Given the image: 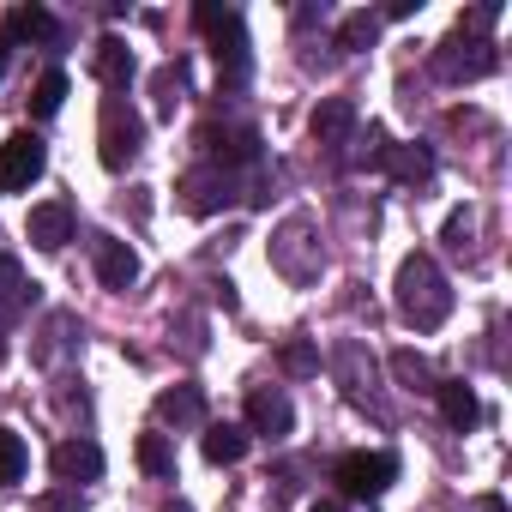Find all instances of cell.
<instances>
[{"label": "cell", "instance_id": "6da1fadb", "mask_svg": "<svg viewBox=\"0 0 512 512\" xmlns=\"http://www.w3.org/2000/svg\"><path fill=\"white\" fill-rule=\"evenodd\" d=\"M398 314L416 332H440L452 320V284H446V272L428 260V253H410V260L398 266Z\"/></svg>", "mask_w": 512, "mask_h": 512}, {"label": "cell", "instance_id": "7a4b0ae2", "mask_svg": "<svg viewBox=\"0 0 512 512\" xmlns=\"http://www.w3.org/2000/svg\"><path fill=\"white\" fill-rule=\"evenodd\" d=\"M193 25L211 37V55H217V67H223V79L241 85V79H247V25H241V13H235V7H217V0H199V7H193Z\"/></svg>", "mask_w": 512, "mask_h": 512}, {"label": "cell", "instance_id": "3957f363", "mask_svg": "<svg viewBox=\"0 0 512 512\" xmlns=\"http://www.w3.org/2000/svg\"><path fill=\"white\" fill-rule=\"evenodd\" d=\"M500 67V49L488 43V37H446L440 49H434V79L440 85H476V79H488Z\"/></svg>", "mask_w": 512, "mask_h": 512}, {"label": "cell", "instance_id": "277c9868", "mask_svg": "<svg viewBox=\"0 0 512 512\" xmlns=\"http://www.w3.org/2000/svg\"><path fill=\"white\" fill-rule=\"evenodd\" d=\"M97 145H103V169H127L145 145V121L127 97H103V127H97Z\"/></svg>", "mask_w": 512, "mask_h": 512}, {"label": "cell", "instance_id": "5b68a950", "mask_svg": "<svg viewBox=\"0 0 512 512\" xmlns=\"http://www.w3.org/2000/svg\"><path fill=\"white\" fill-rule=\"evenodd\" d=\"M272 266H278L290 284H308V278H320V266H326V247L314 241V223H308V217H290V223L272 235Z\"/></svg>", "mask_w": 512, "mask_h": 512}, {"label": "cell", "instance_id": "8992f818", "mask_svg": "<svg viewBox=\"0 0 512 512\" xmlns=\"http://www.w3.org/2000/svg\"><path fill=\"white\" fill-rule=\"evenodd\" d=\"M392 476H398V458H392V452H344V458L332 464V482H338L350 500H380V494L392 488Z\"/></svg>", "mask_w": 512, "mask_h": 512}, {"label": "cell", "instance_id": "52a82bcc", "mask_svg": "<svg viewBox=\"0 0 512 512\" xmlns=\"http://www.w3.org/2000/svg\"><path fill=\"white\" fill-rule=\"evenodd\" d=\"M175 193H181V211H193V217H217V211L235 199V175L217 169V163H199V169L181 175Z\"/></svg>", "mask_w": 512, "mask_h": 512}, {"label": "cell", "instance_id": "ba28073f", "mask_svg": "<svg viewBox=\"0 0 512 512\" xmlns=\"http://www.w3.org/2000/svg\"><path fill=\"white\" fill-rule=\"evenodd\" d=\"M296 428V404L284 386H253L247 392V434H260V440H290Z\"/></svg>", "mask_w": 512, "mask_h": 512}, {"label": "cell", "instance_id": "9c48e42d", "mask_svg": "<svg viewBox=\"0 0 512 512\" xmlns=\"http://www.w3.org/2000/svg\"><path fill=\"white\" fill-rule=\"evenodd\" d=\"M43 163H49L43 139L37 133H13L7 145H0V193H25L43 175Z\"/></svg>", "mask_w": 512, "mask_h": 512}, {"label": "cell", "instance_id": "30bf717a", "mask_svg": "<svg viewBox=\"0 0 512 512\" xmlns=\"http://www.w3.org/2000/svg\"><path fill=\"white\" fill-rule=\"evenodd\" d=\"M199 145H205V157L217 163V169H247V163H260V133L253 127H199Z\"/></svg>", "mask_w": 512, "mask_h": 512}, {"label": "cell", "instance_id": "8fae6325", "mask_svg": "<svg viewBox=\"0 0 512 512\" xmlns=\"http://www.w3.org/2000/svg\"><path fill=\"white\" fill-rule=\"evenodd\" d=\"M91 266H97V284L115 290V296L139 284V253L127 241H115V235H91Z\"/></svg>", "mask_w": 512, "mask_h": 512}, {"label": "cell", "instance_id": "7c38bea8", "mask_svg": "<svg viewBox=\"0 0 512 512\" xmlns=\"http://www.w3.org/2000/svg\"><path fill=\"white\" fill-rule=\"evenodd\" d=\"M49 470H55V482H67V488L97 482V476H103V446H97L91 434H73V440H61V446L49 452Z\"/></svg>", "mask_w": 512, "mask_h": 512}, {"label": "cell", "instance_id": "4fadbf2b", "mask_svg": "<svg viewBox=\"0 0 512 512\" xmlns=\"http://www.w3.org/2000/svg\"><path fill=\"white\" fill-rule=\"evenodd\" d=\"M308 133H314V145L344 151V145L356 139V103H350V97H320V109L308 115Z\"/></svg>", "mask_w": 512, "mask_h": 512}, {"label": "cell", "instance_id": "5bb4252c", "mask_svg": "<svg viewBox=\"0 0 512 512\" xmlns=\"http://www.w3.org/2000/svg\"><path fill=\"white\" fill-rule=\"evenodd\" d=\"M332 368H338L350 404H368L374 416H386L380 398H374V356H362V344H338V350H332Z\"/></svg>", "mask_w": 512, "mask_h": 512}, {"label": "cell", "instance_id": "9a60e30c", "mask_svg": "<svg viewBox=\"0 0 512 512\" xmlns=\"http://www.w3.org/2000/svg\"><path fill=\"white\" fill-rule=\"evenodd\" d=\"M25 235H31V247H43V253H61V247L73 241V205H67V199L31 205V223H25Z\"/></svg>", "mask_w": 512, "mask_h": 512}, {"label": "cell", "instance_id": "2e32d148", "mask_svg": "<svg viewBox=\"0 0 512 512\" xmlns=\"http://www.w3.org/2000/svg\"><path fill=\"white\" fill-rule=\"evenodd\" d=\"M151 416H157V428H205V392L199 386H169V392H157Z\"/></svg>", "mask_w": 512, "mask_h": 512}, {"label": "cell", "instance_id": "e0dca14e", "mask_svg": "<svg viewBox=\"0 0 512 512\" xmlns=\"http://www.w3.org/2000/svg\"><path fill=\"white\" fill-rule=\"evenodd\" d=\"M91 73H97V85H109L115 97L133 85V49L121 43V37H103L97 49H91Z\"/></svg>", "mask_w": 512, "mask_h": 512}, {"label": "cell", "instance_id": "ac0fdd59", "mask_svg": "<svg viewBox=\"0 0 512 512\" xmlns=\"http://www.w3.org/2000/svg\"><path fill=\"white\" fill-rule=\"evenodd\" d=\"M434 398H440V416H446V428H476L482 422V404H476V392L464 386V380H434Z\"/></svg>", "mask_w": 512, "mask_h": 512}, {"label": "cell", "instance_id": "d6986e66", "mask_svg": "<svg viewBox=\"0 0 512 512\" xmlns=\"http://www.w3.org/2000/svg\"><path fill=\"white\" fill-rule=\"evenodd\" d=\"M380 169H386L392 181H404V187H422V181H434V151H428V145H392Z\"/></svg>", "mask_w": 512, "mask_h": 512}, {"label": "cell", "instance_id": "ffe728a7", "mask_svg": "<svg viewBox=\"0 0 512 512\" xmlns=\"http://www.w3.org/2000/svg\"><path fill=\"white\" fill-rule=\"evenodd\" d=\"M31 302H37V284H25L19 260H7V253H0V326H7V320H19Z\"/></svg>", "mask_w": 512, "mask_h": 512}, {"label": "cell", "instance_id": "44dd1931", "mask_svg": "<svg viewBox=\"0 0 512 512\" xmlns=\"http://www.w3.org/2000/svg\"><path fill=\"white\" fill-rule=\"evenodd\" d=\"M7 43H61V25L43 7H13L7 13Z\"/></svg>", "mask_w": 512, "mask_h": 512}, {"label": "cell", "instance_id": "7402d4cb", "mask_svg": "<svg viewBox=\"0 0 512 512\" xmlns=\"http://www.w3.org/2000/svg\"><path fill=\"white\" fill-rule=\"evenodd\" d=\"M247 428H235V422H205V458L211 464H241L247 458Z\"/></svg>", "mask_w": 512, "mask_h": 512}, {"label": "cell", "instance_id": "603a6c76", "mask_svg": "<svg viewBox=\"0 0 512 512\" xmlns=\"http://www.w3.org/2000/svg\"><path fill=\"white\" fill-rule=\"evenodd\" d=\"M374 43H380V13H344L338 19V49L344 55H362Z\"/></svg>", "mask_w": 512, "mask_h": 512}, {"label": "cell", "instance_id": "cb8c5ba5", "mask_svg": "<svg viewBox=\"0 0 512 512\" xmlns=\"http://www.w3.org/2000/svg\"><path fill=\"white\" fill-rule=\"evenodd\" d=\"M67 91H73V85H67V73H61V67H49V73L37 79V91H31V115H37V121H49V115H61V103H67Z\"/></svg>", "mask_w": 512, "mask_h": 512}, {"label": "cell", "instance_id": "d4e9b609", "mask_svg": "<svg viewBox=\"0 0 512 512\" xmlns=\"http://www.w3.org/2000/svg\"><path fill=\"white\" fill-rule=\"evenodd\" d=\"M133 458H139L145 476H175V446H169V434H139Z\"/></svg>", "mask_w": 512, "mask_h": 512}, {"label": "cell", "instance_id": "484cf974", "mask_svg": "<svg viewBox=\"0 0 512 512\" xmlns=\"http://www.w3.org/2000/svg\"><path fill=\"white\" fill-rule=\"evenodd\" d=\"M43 332L55 338V344H37V362H43V368H55V362H61V350H79V338H73V332H79V320H73V314H49V326H43Z\"/></svg>", "mask_w": 512, "mask_h": 512}, {"label": "cell", "instance_id": "4316f807", "mask_svg": "<svg viewBox=\"0 0 512 512\" xmlns=\"http://www.w3.org/2000/svg\"><path fill=\"white\" fill-rule=\"evenodd\" d=\"M25 464H31L25 440H19L13 428H0V488H13V482H25Z\"/></svg>", "mask_w": 512, "mask_h": 512}, {"label": "cell", "instance_id": "83f0119b", "mask_svg": "<svg viewBox=\"0 0 512 512\" xmlns=\"http://www.w3.org/2000/svg\"><path fill=\"white\" fill-rule=\"evenodd\" d=\"M392 374H398L404 392H434V368H428L416 350H398V356H392Z\"/></svg>", "mask_w": 512, "mask_h": 512}, {"label": "cell", "instance_id": "f1b7e54d", "mask_svg": "<svg viewBox=\"0 0 512 512\" xmlns=\"http://www.w3.org/2000/svg\"><path fill=\"white\" fill-rule=\"evenodd\" d=\"M278 368L296 374V380H308V374H320V350H314L308 338H290V344L278 350Z\"/></svg>", "mask_w": 512, "mask_h": 512}, {"label": "cell", "instance_id": "f546056e", "mask_svg": "<svg viewBox=\"0 0 512 512\" xmlns=\"http://www.w3.org/2000/svg\"><path fill=\"white\" fill-rule=\"evenodd\" d=\"M356 145H362V151H356V163H368V169H380V163H386V151H392L386 127H368V133H362Z\"/></svg>", "mask_w": 512, "mask_h": 512}, {"label": "cell", "instance_id": "4dcf8cb0", "mask_svg": "<svg viewBox=\"0 0 512 512\" xmlns=\"http://www.w3.org/2000/svg\"><path fill=\"white\" fill-rule=\"evenodd\" d=\"M175 91H187V67H181V61H175V67H163V73H157V97H163V109H169V115H175V103H181V97H175Z\"/></svg>", "mask_w": 512, "mask_h": 512}, {"label": "cell", "instance_id": "1f68e13d", "mask_svg": "<svg viewBox=\"0 0 512 512\" xmlns=\"http://www.w3.org/2000/svg\"><path fill=\"white\" fill-rule=\"evenodd\" d=\"M470 229H476V211H452V217H446V247L464 253V247H470Z\"/></svg>", "mask_w": 512, "mask_h": 512}, {"label": "cell", "instance_id": "d6a6232c", "mask_svg": "<svg viewBox=\"0 0 512 512\" xmlns=\"http://www.w3.org/2000/svg\"><path fill=\"white\" fill-rule=\"evenodd\" d=\"M476 512H506V500H500V494H482V500H476Z\"/></svg>", "mask_w": 512, "mask_h": 512}, {"label": "cell", "instance_id": "836d02e7", "mask_svg": "<svg viewBox=\"0 0 512 512\" xmlns=\"http://www.w3.org/2000/svg\"><path fill=\"white\" fill-rule=\"evenodd\" d=\"M7 61H13V43H7V37H0V79H7Z\"/></svg>", "mask_w": 512, "mask_h": 512}, {"label": "cell", "instance_id": "e575fe53", "mask_svg": "<svg viewBox=\"0 0 512 512\" xmlns=\"http://www.w3.org/2000/svg\"><path fill=\"white\" fill-rule=\"evenodd\" d=\"M308 512H344V506H338V500H314Z\"/></svg>", "mask_w": 512, "mask_h": 512}, {"label": "cell", "instance_id": "d590c367", "mask_svg": "<svg viewBox=\"0 0 512 512\" xmlns=\"http://www.w3.org/2000/svg\"><path fill=\"white\" fill-rule=\"evenodd\" d=\"M169 512H193V506H187V500H175V506H169Z\"/></svg>", "mask_w": 512, "mask_h": 512}]
</instances>
